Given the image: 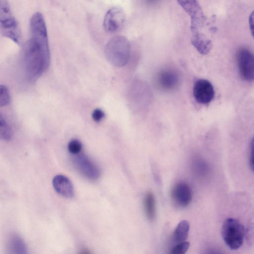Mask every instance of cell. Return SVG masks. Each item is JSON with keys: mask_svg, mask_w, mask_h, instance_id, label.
<instances>
[{"mask_svg": "<svg viewBox=\"0 0 254 254\" xmlns=\"http://www.w3.org/2000/svg\"><path fill=\"white\" fill-rule=\"evenodd\" d=\"M30 36L23 51L25 74L31 82L36 81L48 68L50 52L45 21L40 12L35 13L30 21Z\"/></svg>", "mask_w": 254, "mask_h": 254, "instance_id": "obj_1", "label": "cell"}, {"mask_svg": "<svg viewBox=\"0 0 254 254\" xmlns=\"http://www.w3.org/2000/svg\"><path fill=\"white\" fill-rule=\"evenodd\" d=\"M177 1L190 17L191 43L210 40L205 34L206 18L197 0Z\"/></svg>", "mask_w": 254, "mask_h": 254, "instance_id": "obj_2", "label": "cell"}, {"mask_svg": "<svg viewBox=\"0 0 254 254\" xmlns=\"http://www.w3.org/2000/svg\"><path fill=\"white\" fill-rule=\"evenodd\" d=\"M245 233L244 226L235 218H228L222 224V237L231 250H238L243 245Z\"/></svg>", "mask_w": 254, "mask_h": 254, "instance_id": "obj_3", "label": "cell"}, {"mask_svg": "<svg viewBox=\"0 0 254 254\" xmlns=\"http://www.w3.org/2000/svg\"><path fill=\"white\" fill-rule=\"evenodd\" d=\"M0 27L3 36L20 43L21 31L7 0H0Z\"/></svg>", "mask_w": 254, "mask_h": 254, "instance_id": "obj_4", "label": "cell"}, {"mask_svg": "<svg viewBox=\"0 0 254 254\" xmlns=\"http://www.w3.org/2000/svg\"><path fill=\"white\" fill-rule=\"evenodd\" d=\"M237 62L242 79L251 82L254 80V54L246 48H241L237 54Z\"/></svg>", "mask_w": 254, "mask_h": 254, "instance_id": "obj_5", "label": "cell"}, {"mask_svg": "<svg viewBox=\"0 0 254 254\" xmlns=\"http://www.w3.org/2000/svg\"><path fill=\"white\" fill-rule=\"evenodd\" d=\"M129 50V43L124 36H118L112 38L108 43L106 49V56L109 61L116 64L126 55Z\"/></svg>", "mask_w": 254, "mask_h": 254, "instance_id": "obj_6", "label": "cell"}, {"mask_svg": "<svg viewBox=\"0 0 254 254\" xmlns=\"http://www.w3.org/2000/svg\"><path fill=\"white\" fill-rule=\"evenodd\" d=\"M75 168L85 178L95 180L100 175V170L97 165L85 154H77L73 159Z\"/></svg>", "mask_w": 254, "mask_h": 254, "instance_id": "obj_7", "label": "cell"}, {"mask_svg": "<svg viewBox=\"0 0 254 254\" xmlns=\"http://www.w3.org/2000/svg\"><path fill=\"white\" fill-rule=\"evenodd\" d=\"M126 20L124 11L119 7H113L106 13L104 21V30L110 33L120 31L123 27Z\"/></svg>", "mask_w": 254, "mask_h": 254, "instance_id": "obj_8", "label": "cell"}, {"mask_svg": "<svg viewBox=\"0 0 254 254\" xmlns=\"http://www.w3.org/2000/svg\"><path fill=\"white\" fill-rule=\"evenodd\" d=\"M193 94L195 100L201 104H207L214 98L215 91L212 84L207 80L200 79L195 82Z\"/></svg>", "mask_w": 254, "mask_h": 254, "instance_id": "obj_9", "label": "cell"}, {"mask_svg": "<svg viewBox=\"0 0 254 254\" xmlns=\"http://www.w3.org/2000/svg\"><path fill=\"white\" fill-rule=\"evenodd\" d=\"M55 191L60 195L66 198H71L74 195V189L71 181L64 175L55 176L52 181Z\"/></svg>", "mask_w": 254, "mask_h": 254, "instance_id": "obj_10", "label": "cell"}, {"mask_svg": "<svg viewBox=\"0 0 254 254\" xmlns=\"http://www.w3.org/2000/svg\"><path fill=\"white\" fill-rule=\"evenodd\" d=\"M172 194L175 202L181 206H188L192 200L191 189L185 183L176 184L173 189Z\"/></svg>", "mask_w": 254, "mask_h": 254, "instance_id": "obj_11", "label": "cell"}, {"mask_svg": "<svg viewBox=\"0 0 254 254\" xmlns=\"http://www.w3.org/2000/svg\"><path fill=\"white\" fill-rule=\"evenodd\" d=\"M157 77L159 86L165 90L173 89L177 85L179 79L177 73L168 69L160 72Z\"/></svg>", "mask_w": 254, "mask_h": 254, "instance_id": "obj_12", "label": "cell"}, {"mask_svg": "<svg viewBox=\"0 0 254 254\" xmlns=\"http://www.w3.org/2000/svg\"><path fill=\"white\" fill-rule=\"evenodd\" d=\"M7 249L8 253L23 254L27 253L26 245L23 239L18 234H11L8 239Z\"/></svg>", "mask_w": 254, "mask_h": 254, "instance_id": "obj_13", "label": "cell"}, {"mask_svg": "<svg viewBox=\"0 0 254 254\" xmlns=\"http://www.w3.org/2000/svg\"><path fill=\"white\" fill-rule=\"evenodd\" d=\"M190 229V224L188 221H181L177 225L174 233L173 239L175 242L180 243L185 241L188 237Z\"/></svg>", "mask_w": 254, "mask_h": 254, "instance_id": "obj_14", "label": "cell"}, {"mask_svg": "<svg viewBox=\"0 0 254 254\" xmlns=\"http://www.w3.org/2000/svg\"><path fill=\"white\" fill-rule=\"evenodd\" d=\"M144 206L146 217L150 220H153L155 216L156 207L155 197L151 192H148L145 194Z\"/></svg>", "mask_w": 254, "mask_h": 254, "instance_id": "obj_15", "label": "cell"}, {"mask_svg": "<svg viewBox=\"0 0 254 254\" xmlns=\"http://www.w3.org/2000/svg\"><path fill=\"white\" fill-rule=\"evenodd\" d=\"M12 137L11 129L5 119L0 116V137L5 141L9 140Z\"/></svg>", "mask_w": 254, "mask_h": 254, "instance_id": "obj_16", "label": "cell"}, {"mask_svg": "<svg viewBox=\"0 0 254 254\" xmlns=\"http://www.w3.org/2000/svg\"><path fill=\"white\" fill-rule=\"evenodd\" d=\"M10 101V97L7 87L4 85H0V106L3 107L8 105Z\"/></svg>", "mask_w": 254, "mask_h": 254, "instance_id": "obj_17", "label": "cell"}, {"mask_svg": "<svg viewBox=\"0 0 254 254\" xmlns=\"http://www.w3.org/2000/svg\"><path fill=\"white\" fill-rule=\"evenodd\" d=\"M190 247V243L184 241L178 243L170 251L171 254H184L186 253Z\"/></svg>", "mask_w": 254, "mask_h": 254, "instance_id": "obj_18", "label": "cell"}, {"mask_svg": "<svg viewBox=\"0 0 254 254\" xmlns=\"http://www.w3.org/2000/svg\"><path fill=\"white\" fill-rule=\"evenodd\" d=\"M67 149L70 153L74 155L78 154L81 150L82 144L79 140L73 139L68 142Z\"/></svg>", "mask_w": 254, "mask_h": 254, "instance_id": "obj_19", "label": "cell"}, {"mask_svg": "<svg viewBox=\"0 0 254 254\" xmlns=\"http://www.w3.org/2000/svg\"><path fill=\"white\" fill-rule=\"evenodd\" d=\"M249 164L251 170L254 172V137L252 139L250 144Z\"/></svg>", "mask_w": 254, "mask_h": 254, "instance_id": "obj_20", "label": "cell"}, {"mask_svg": "<svg viewBox=\"0 0 254 254\" xmlns=\"http://www.w3.org/2000/svg\"><path fill=\"white\" fill-rule=\"evenodd\" d=\"M105 117L104 112L100 109H95L92 114L93 120L96 122H100Z\"/></svg>", "mask_w": 254, "mask_h": 254, "instance_id": "obj_21", "label": "cell"}, {"mask_svg": "<svg viewBox=\"0 0 254 254\" xmlns=\"http://www.w3.org/2000/svg\"><path fill=\"white\" fill-rule=\"evenodd\" d=\"M249 22L251 33L254 39V10L250 15Z\"/></svg>", "mask_w": 254, "mask_h": 254, "instance_id": "obj_22", "label": "cell"}]
</instances>
